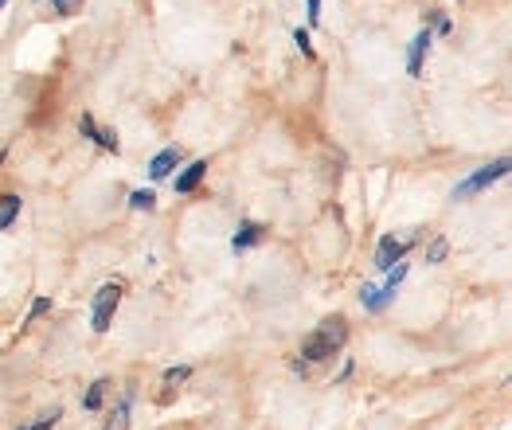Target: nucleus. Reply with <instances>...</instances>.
I'll list each match as a JSON object with an SVG mask.
<instances>
[{"instance_id": "obj_1", "label": "nucleus", "mask_w": 512, "mask_h": 430, "mask_svg": "<svg viewBox=\"0 0 512 430\" xmlns=\"http://www.w3.org/2000/svg\"><path fill=\"white\" fill-rule=\"evenodd\" d=\"M344 344H348V321H344V317H325V321L301 341V360H305V364H325V360H333V356L341 352Z\"/></svg>"}, {"instance_id": "obj_2", "label": "nucleus", "mask_w": 512, "mask_h": 430, "mask_svg": "<svg viewBox=\"0 0 512 430\" xmlns=\"http://www.w3.org/2000/svg\"><path fill=\"white\" fill-rule=\"evenodd\" d=\"M512 172V161L509 157H497V161H489V165H481V169L473 172V176H466L458 188H454V200H470V196H477V192H485L489 184H497V180H505Z\"/></svg>"}, {"instance_id": "obj_3", "label": "nucleus", "mask_w": 512, "mask_h": 430, "mask_svg": "<svg viewBox=\"0 0 512 430\" xmlns=\"http://www.w3.org/2000/svg\"><path fill=\"white\" fill-rule=\"evenodd\" d=\"M118 301H122V282H106V286L94 294V305H90V329H94V333H106V329H110Z\"/></svg>"}, {"instance_id": "obj_4", "label": "nucleus", "mask_w": 512, "mask_h": 430, "mask_svg": "<svg viewBox=\"0 0 512 430\" xmlns=\"http://www.w3.org/2000/svg\"><path fill=\"white\" fill-rule=\"evenodd\" d=\"M419 239V235H415ZM415 239H399V235H384L380 239V247H376V266L387 270V266H395V262H403V255L415 247Z\"/></svg>"}, {"instance_id": "obj_5", "label": "nucleus", "mask_w": 512, "mask_h": 430, "mask_svg": "<svg viewBox=\"0 0 512 430\" xmlns=\"http://www.w3.org/2000/svg\"><path fill=\"white\" fill-rule=\"evenodd\" d=\"M427 51H430V24L427 28H419L415 32V40H411V47H407V75H423V63H427Z\"/></svg>"}, {"instance_id": "obj_6", "label": "nucleus", "mask_w": 512, "mask_h": 430, "mask_svg": "<svg viewBox=\"0 0 512 430\" xmlns=\"http://www.w3.org/2000/svg\"><path fill=\"white\" fill-rule=\"evenodd\" d=\"M79 129H83V137H90L94 145H102L106 153H118V133L110 126H98L90 114H83V118H79Z\"/></svg>"}, {"instance_id": "obj_7", "label": "nucleus", "mask_w": 512, "mask_h": 430, "mask_svg": "<svg viewBox=\"0 0 512 430\" xmlns=\"http://www.w3.org/2000/svg\"><path fill=\"white\" fill-rule=\"evenodd\" d=\"M204 176H208V161L200 157V161H192L188 169L176 176V192H184V196H188V192H196V188L204 184Z\"/></svg>"}, {"instance_id": "obj_8", "label": "nucleus", "mask_w": 512, "mask_h": 430, "mask_svg": "<svg viewBox=\"0 0 512 430\" xmlns=\"http://www.w3.org/2000/svg\"><path fill=\"white\" fill-rule=\"evenodd\" d=\"M180 169V149H161L157 157H153V165H149V180H165L172 172Z\"/></svg>"}, {"instance_id": "obj_9", "label": "nucleus", "mask_w": 512, "mask_h": 430, "mask_svg": "<svg viewBox=\"0 0 512 430\" xmlns=\"http://www.w3.org/2000/svg\"><path fill=\"white\" fill-rule=\"evenodd\" d=\"M360 301H364V309H368V313H384L387 305L395 301V290H387L384 282H380V286H368V290L360 294Z\"/></svg>"}, {"instance_id": "obj_10", "label": "nucleus", "mask_w": 512, "mask_h": 430, "mask_svg": "<svg viewBox=\"0 0 512 430\" xmlns=\"http://www.w3.org/2000/svg\"><path fill=\"white\" fill-rule=\"evenodd\" d=\"M258 239H262V227H258L255 219H247V223L235 231V239H231V251H235V255H243V251H251V247H255Z\"/></svg>"}, {"instance_id": "obj_11", "label": "nucleus", "mask_w": 512, "mask_h": 430, "mask_svg": "<svg viewBox=\"0 0 512 430\" xmlns=\"http://www.w3.org/2000/svg\"><path fill=\"white\" fill-rule=\"evenodd\" d=\"M20 196L16 192H0V231H8L12 223H16V215H20Z\"/></svg>"}, {"instance_id": "obj_12", "label": "nucleus", "mask_w": 512, "mask_h": 430, "mask_svg": "<svg viewBox=\"0 0 512 430\" xmlns=\"http://www.w3.org/2000/svg\"><path fill=\"white\" fill-rule=\"evenodd\" d=\"M129 415H133V399H122L114 411H110V419H106V430H129Z\"/></svg>"}, {"instance_id": "obj_13", "label": "nucleus", "mask_w": 512, "mask_h": 430, "mask_svg": "<svg viewBox=\"0 0 512 430\" xmlns=\"http://www.w3.org/2000/svg\"><path fill=\"white\" fill-rule=\"evenodd\" d=\"M106 380H94V384L86 387L83 395V411H102V399H106Z\"/></svg>"}, {"instance_id": "obj_14", "label": "nucleus", "mask_w": 512, "mask_h": 430, "mask_svg": "<svg viewBox=\"0 0 512 430\" xmlns=\"http://www.w3.org/2000/svg\"><path fill=\"white\" fill-rule=\"evenodd\" d=\"M129 208L133 212H153L157 208V196L153 192H129Z\"/></svg>"}, {"instance_id": "obj_15", "label": "nucleus", "mask_w": 512, "mask_h": 430, "mask_svg": "<svg viewBox=\"0 0 512 430\" xmlns=\"http://www.w3.org/2000/svg\"><path fill=\"white\" fill-rule=\"evenodd\" d=\"M427 24H434V32H430V36H450V32H454V20H450L446 12H430Z\"/></svg>"}, {"instance_id": "obj_16", "label": "nucleus", "mask_w": 512, "mask_h": 430, "mask_svg": "<svg viewBox=\"0 0 512 430\" xmlns=\"http://www.w3.org/2000/svg\"><path fill=\"white\" fill-rule=\"evenodd\" d=\"M59 419H63V411H59V407H51L43 419H36V423H24L20 430H55V423H59Z\"/></svg>"}, {"instance_id": "obj_17", "label": "nucleus", "mask_w": 512, "mask_h": 430, "mask_svg": "<svg viewBox=\"0 0 512 430\" xmlns=\"http://www.w3.org/2000/svg\"><path fill=\"white\" fill-rule=\"evenodd\" d=\"M446 255H450V239L442 235V239H434V243H430L427 262H430V266H438V262H442V258H446Z\"/></svg>"}, {"instance_id": "obj_18", "label": "nucleus", "mask_w": 512, "mask_h": 430, "mask_svg": "<svg viewBox=\"0 0 512 430\" xmlns=\"http://www.w3.org/2000/svg\"><path fill=\"white\" fill-rule=\"evenodd\" d=\"M188 376H192V368H188V364H176V368H169V372H165V384L180 387L184 380H188Z\"/></svg>"}, {"instance_id": "obj_19", "label": "nucleus", "mask_w": 512, "mask_h": 430, "mask_svg": "<svg viewBox=\"0 0 512 430\" xmlns=\"http://www.w3.org/2000/svg\"><path fill=\"white\" fill-rule=\"evenodd\" d=\"M294 43L305 59H313V43H309V28H294Z\"/></svg>"}, {"instance_id": "obj_20", "label": "nucleus", "mask_w": 512, "mask_h": 430, "mask_svg": "<svg viewBox=\"0 0 512 430\" xmlns=\"http://www.w3.org/2000/svg\"><path fill=\"white\" fill-rule=\"evenodd\" d=\"M51 4H55L59 16H75V12L83 8V0H51Z\"/></svg>"}, {"instance_id": "obj_21", "label": "nucleus", "mask_w": 512, "mask_h": 430, "mask_svg": "<svg viewBox=\"0 0 512 430\" xmlns=\"http://www.w3.org/2000/svg\"><path fill=\"white\" fill-rule=\"evenodd\" d=\"M47 309H51V298H36V301H32V309H28V321H24V325H32V321H36V317H43Z\"/></svg>"}, {"instance_id": "obj_22", "label": "nucleus", "mask_w": 512, "mask_h": 430, "mask_svg": "<svg viewBox=\"0 0 512 430\" xmlns=\"http://www.w3.org/2000/svg\"><path fill=\"white\" fill-rule=\"evenodd\" d=\"M305 8H309V24H317L321 20V0H305Z\"/></svg>"}, {"instance_id": "obj_23", "label": "nucleus", "mask_w": 512, "mask_h": 430, "mask_svg": "<svg viewBox=\"0 0 512 430\" xmlns=\"http://www.w3.org/2000/svg\"><path fill=\"white\" fill-rule=\"evenodd\" d=\"M4 4H8V0H0V8H4Z\"/></svg>"}]
</instances>
